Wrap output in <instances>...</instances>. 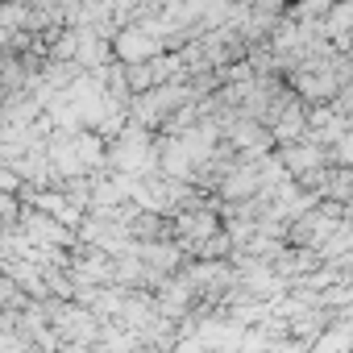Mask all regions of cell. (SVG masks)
<instances>
[{"mask_svg":"<svg viewBox=\"0 0 353 353\" xmlns=\"http://www.w3.org/2000/svg\"><path fill=\"white\" fill-rule=\"evenodd\" d=\"M21 183H26L21 174H17V170H13L9 162H0V192H17Z\"/></svg>","mask_w":353,"mask_h":353,"instance_id":"9c48e42d","label":"cell"},{"mask_svg":"<svg viewBox=\"0 0 353 353\" xmlns=\"http://www.w3.org/2000/svg\"><path fill=\"white\" fill-rule=\"evenodd\" d=\"M274 158L283 162V170L295 179V174H303V170H312V166H324V162H328V145H320V141H312V137H295V141L274 145Z\"/></svg>","mask_w":353,"mask_h":353,"instance_id":"7a4b0ae2","label":"cell"},{"mask_svg":"<svg viewBox=\"0 0 353 353\" xmlns=\"http://www.w3.org/2000/svg\"><path fill=\"white\" fill-rule=\"evenodd\" d=\"M21 196L17 192H0V229H17V216H21Z\"/></svg>","mask_w":353,"mask_h":353,"instance_id":"ba28073f","label":"cell"},{"mask_svg":"<svg viewBox=\"0 0 353 353\" xmlns=\"http://www.w3.org/2000/svg\"><path fill=\"white\" fill-rule=\"evenodd\" d=\"M17 229H21L34 245H59V250H71V245H75V229H71V225H63V221H54L50 212L30 208V204L21 208Z\"/></svg>","mask_w":353,"mask_h":353,"instance_id":"6da1fadb","label":"cell"},{"mask_svg":"<svg viewBox=\"0 0 353 353\" xmlns=\"http://www.w3.org/2000/svg\"><path fill=\"white\" fill-rule=\"evenodd\" d=\"M245 5H250L254 13H270V17L287 13V0H245Z\"/></svg>","mask_w":353,"mask_h":353,"instance_id":"30bf717a","label":"cell"},{"mask_svg":"<svg viewBox=\"0 0 353 353\" xmlns=\"http://www.w3.org/2000/svg\"><path fill=\"white\" fill-rule=\"evenodd\" d=\"M112 59H117V54H112V38H104V34H96V30H83V26H79L75 63H79L83 71H104Z\"/></svg>","mask_w":353,"mask_h":353,"instance_id":"277c9868","label":"cell"},{"mask_svg":"<svg viewBox=\"0 0 353 353\" xmlns=\"http://www.w3.org/2000/svg\"><path fill=\"white\" fill-rule=\"evenodd\" d=\"M158 79H154V67H150V59H137V63H125V88L137 96V92H145V88H154Z\"/></svg>","mask_w":353,"mask_h":353,"instance_id":"8992f818","label":"cell"},{"mask_svg":"<svg viewBox=\"0 0 353 353\" xmlns=\"http://www.w3.org/2000/svg\"><path fill=\"white\" fill-rule=\"evenodd\" d=\"M158 50H166L162 46V38L158 34H150L145 26H121L117 34H112V54L121 59V63H137V59H150V54H158Z\"/></svg>","mask_w":353,"mask_h":353,"instance_id":"3957f363","label":"cell"},{"mask_svg":"<svg viewBox=\"0 0 353 353\" xmlns=\"http://www.w3.org/2000/svg\"><path fill=\"white\" fill-rule=\"evenodd\" d=\"M332 5H336V0H291L287 13H291L295 21H320Z\"/></svg>","mask_w":353,"mask_h":353,"instance_id":"52a82bcc","label":"cell"},{"mask_svg":"<svg viewBox=\"0 0 353 353\" xmlns=\"http://www.w3.org/2000/svg\"><path fill=\"white\" fill-rule=\"evenodd\" d=\"M307 133V104L295 96L283 112H279V121L270 125V137H274V145H283V141H295V137H303Z\"/></svg>","mask_w":353,"mask_h":353,"instance_id":"5b68a950","label":"cell"}]
</instances>
